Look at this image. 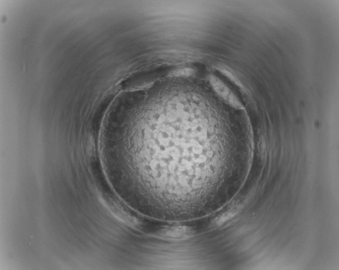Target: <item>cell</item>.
Wrapping results in <instances>:
<instances>
[{"instance_id": "3", "label": "cell", "mask_w": 339, "mask_h": 270, "mask_svg": "<svg viewBox=\"0 0 339 270\" xmlns=\"http://www.w3.org/2000/svg\"><path fill=\"white\" fill-rule=\"evenodd\" d=\"M238 210L236 209H233L230 210L225 213L223 214L221 216L217 218L215 221V223L217 226H220L224 223L231 220L234 216L238 214Z\"/></svg>"}, {"instance_id": "1", "label": "cell", "mask_w": 339, "mask_h": 270, "mask_svg": "<svg viewBox=\"0 0 339 270\" xmlns=\"http://www.w3.org/2000/svg\"><path fill=\"white\" fill-rule=\"evenodd\" d=\"M210 83L216 93L227 104L237 109L244 108L240 100L232 90L219 79L214 76H211Z\"/></svg>"}, {"instance_id": "4", "label": "cell", "mask_w": 339, "mask_h": 270, "mask_svg": "<svg viewBox=\"0 0 339 270\" xmlns=\"http://www.w3.org/2000/svg\"><path fill=\"white\" fill-rule=\"evenodd\" d=\"M194 72L193 69L187 68L177 70L172 75L175 76H189L193 75Z\"/></svg>"}, {"instance_id": "2", "label": "cell", "mask_w": 339, "mask_h": 270, "mask_svg": "<svg viewBox=\"0 0 339 270\" xmlns=\"http://www.w3.org/2000/svg\"><path fill=\"white\" fill-rule=\"evenodd\" d=\"M194 233V230L187 226H162L155 236L167 240H180L188 239Z\"/></svg>"}]
</instances>
